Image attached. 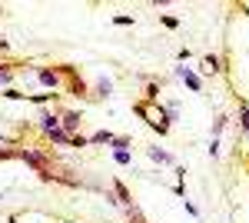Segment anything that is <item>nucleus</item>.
<instances>
[{"label": "nucleus", "instance_id": "obj_1", "mask_svg": "<svg viewBox=\"0 0 249 223\" xmlns=\"http://www.w3.org/2000/svg\"><path fill=\"white\" fill-rule=\"evenodd\" d=\"M20 160H23V163H30V167L37 170V173H43V170H50V157H43L40 150L23 147V150H20Z\"/></svg>", "mask_w": 249, "mask_h": 223}, {"label": "nucleus", "instance_id": "obj_2", "mask_svg": "<svg viewBox=\"0 0 249 223\" xmlns=\"http://www.w3.org/2000/svg\"><path fill=\"white\" fill-rule=\"evenodd\" d=\"M80 120H83V113H80V110H63V113H60V130L73 137L77 127H80Z\"/></svg>", "mask_w": 249, "mask_h": 223}, {"label": "nucleus", "instance_id": "obj_3", "mask_svg": "<svg viewBox=\"0 0 249 223\" xmlns=\"http://www.w3.org/2000/svg\"><path fill=\"white\" fill-rule=\"evenodd\" d=\"M133 110L140 113V117H150V107H146V103H136ZM146 123H150V127H153V130L160 133V137H166V133H170V123H166L163 117H160V120H146Z\"/></svg>", "mask_w": 249, "mask_h": 223}, {"label": "nucleus", "instance_id": "obj_4", "mask_svg": "<svg viewBox=\"0 0 249 223\" xmlns=\"http://www.w3.org/2000/svg\"><path fill=\"white\" fill-rule=\"evenodd\" d=\"M37 80L47 87V90H57L60 87V70L53 67V70H47V67H37Z\"/></svg>", "mask_w": 249, "mask_h": 223}, {"label": "nucleus", "instance_id": "obj_5", "mask_svg": "<svg viewBox=\"0 0 249 223\" xmlns=\"http://www.w3.org/2000/svg\"><path fill=\"white\" fill-rule=\"evenodd\" d=\"M176 77H179V80H183V83H186V87H190L193 93H199V90H203V80L193 74L190 67H176Z\"/></svg>", "mask_w": 249, "mask_h": 223}, {"label": "nucleus", "instance_id": "obj_6", "mask_svg": "<svg viewBox=\"0 0 249 223\" xmlns=\"http://www.w3.org/2000/svg\"><path fill=\"white\" fill-rule=\"evenodd\" d=\"M40 130H43V133L60 130V117H57V113H50V110H43V113H40Z\"/></svg>", "mask_w": 249, "mask_h": 223}, {"label": "nucleus", "instance_id": "obj_7", "mask_svg": "<svg viewBox=\"0 0 249 223\" xmlns=\"http://www.w3.org/2000/svg\"><path fill=\"white\" fill-rule=\"evenodd\" d=\"M203 67H206V74H223V60H219L216 54L203 57Z\"/></svg>", "mask_w": 249, "mask_h": 223}, {"label": "nucleus", "instance_id": "obj_8", "mask_svg": "<svg viewBox=\"0 0 249 223\" xmlns=\"http://www.w3.org/2000/svg\"><path fill=\"white\" fill-rule=\"evenodd\" d=\"M110 90H113V83H110L107 77H100V80H96V90H93V97H96V100H107V97H110Z\"/></svg>", "mask_w": 249, "mask_h": 223}, {"label": "nucleus", "instance_id": "obj_9", "mask_svg": "<svg viewBox=\"0 0 249 223\" xmlns=\"http://www.w3.org/2000/svg\"><path fill=\"white\" fill-rule=\"evenodd\" d=\"M146 153H150V160H156V163H173V157L166 153V150H160V147H150Z\"/></svg>", "mask_w": 249, "mask_h": 223}, {"label": "nucleus", "instance_id": "obj_10", "mask_svg": "<svg viewBox=\"0 0 249 223\" xmlns=\"http://www.w3.org/2000/svg\"><path fill=\"white\" fill-rule=\"evenodd\" d=\"M47 140H50V143H57V147H67V143H70V133L53 130V133H47Z\"/></svg>", "mask_w": 249, "mask_h": 223}, {"label": "nucleus", "instance_id": "obj_11", "mask_svg": "<svg viewBox=\"0 0 249 223\" xmlns=\"http://www.w3.org/2000/svg\"><path fill=\"white\" fill-rule=\"evenodd\" d=\"M50 100H53V93H27V103H37V107L50 103Z\"/></svg>", "mask_w": 249, "mask_h": 223}, {"label": "nucleus", "instance_id": "obj_12", "mask_svg": "<svg viewBox=\"0 0 249 223\" xmlns=\"http://www.w3.org/2000/svg\"><path fill=\"white\" fill-rule=\"evenodd\" d=\"M10 83H14V70L0 63V87H3V90H10Z\"/></svg>", "mask_w": 249, "mask_h": 223}, {"label": "nucleus", "instance_id": "obj_13", "mask_svg": "<svg viewBox=\"0 0 249 223\" xmlns=\"http://www.w3.org/2000/svg\"><path fill=\"white\" fill-rule=\"evenodd\" d=\"M113 160L120 163V167H130V163H133V157H130V150H113Z\"/></svg>", "mask_w": 249, "mask_h": 223}, {"label": "nucleus", "instance_id": "obj_14", "mask_svg": "<svg viewBox=\"0 0 249 223\" xmlns=\"http://www.w3.org/2000/svg\"><path fill=\"white\" fill-rule=\"evenodd\" d=\"M90 143H113V133L110 130H96L93 137H90Z\"/></svg>", "mask_w": 249, "mask_h": 223}, {"label": "nucleus", "instance_id": "obj_15", "mask_svg": "<svg viewBox=\"0 0 249 223\" xmlns=\"http://www.w3.org/2000/svg\"><path fill=\"white\" fill-rule=\"evenodd\" d=\"M239 127H243V133H249V107L246 103H239Z\"/></svg>", "mask_w": 249, "mask_h": 223}, {"label": "nucleus", "instance_id": "obj_16", "mask_svg": "<svg viewBox=\"0 0 249 223\" xmlns=\"http://www.w3.org/2000/svg\"><path fill=\"white\" fill-rule=\"evenodd\" d=\"M70 147H90V137H83V133H73V137H70Z\"/></svg>", "mask_w": 249, "mask_h": 223}, {"label": "nucleus", "instance_id": "obj_17", "mask_svg": "<svg viewBox=\"0 0 249 223\" xmlns=\"http://www.w3.org/2000/svg\"><path fill=\"white\" fill-rule=\"evenodd\" d=\"M70 90L77 93V97H87V93H90V90H87V83H83V80H73V83H70Z\"/></svg>", "mask_w": 249, "mask_h": 223}, {"label": "nucleus", "instance_id": "obj_18", "mask_svg": "<svg viewBox=\"0 0 249 223\" xmlns=\"http://www.w3.org/2000/svg\"><path fill=\"white\" fill-rule=\"evenodd\" d=\"M113 23L116 27H133V17L130 14H120V17H113Z\"/></svg>", "mask_w": 249, "mask_h": 223}, {"label": "nucleus", "instance_id": "obj_19", "mask_svg": "<svg viewBox=\"0 0 249 223\" xmlns=\"http://www.w3.org/2000/svg\"><path fill=\"white\" fill-rule=\"evenodd\" d=\"M130 143H133L130 137H113V150H126Z\"/></svg>", "mask_w": 249, "mask_h": 223}, {"label": "nucleus", "instance_id": "obj_20", "mask_svg": "<svg viewBox=\"0 0 249 223\" xmlns=\"http://www.w3.org/2000/svg\"><path fill=\"white\" fill-rule=\"evenodd\" d=\"M20 157V150H10V147H0V160H14Z\"/></svg>", "mask_w": 249, "mask_h": 223}, {"label": "nucleus", "instance_id": "obj_21", "mask_svg": "<svg viewBox=\"0 0 249 223\" xmlns=\"http://www.w3.org/2000/svg\"><path fill=\"white\" fill-rule=\"evenodd\" d=\"M160 20H163V27H170V30H176V27H179V20H176V17H170V14H163Z\"/></svg>", "mask_w": 249, "mask_h": 223}, {"label": "nucleus", "instance_id": "obj_22", "mask_svg": "<svg viewBox=\"0 0 249 223\" xmlns=\"http://www.w3.org/2000/svg\"><path fill=\"white\" fill-rule=\"evenodd\" d=\"M223 127H226V117H216V123H213V140L219 137V130H223Z\"/></svg>", "mask_w": 249, "mask_h": 223}, {"label": "nucleus", "instance_id": "obj_23", "mask_svg": "<svg viewBox=\"0 0 249 223\" xmlns=\"http://www.w3.org/2000/svg\"><path fill=\"white\" fill-rule=\"evenodd\" d=\"M183 206H186V213H190V217H199V210H196V206H193L190 200H183Z\"/></svg>", "mask_w": 249, "mask_h": 223}, {"label": "nucleus", "instance_id": "obj_24", "mask_svg": "<svg viewBox=\"0 0 249 223\" xmlns=\"http://www.w3.org/2000/svg\"><path fill=\"white\" fill-rule=\"evenodd\" d=\"M7 223H17V217H10V220H7Z\"/></svg>", "mask_w": 249, "mask_h": 223}, {"label": "nucleus", "instance_id": "obj_25", "mask_svg": "<svg viewBox=\"0 0 249 223\" xmlns=\"http://www.w3.org/2000/svg\"><path fill=\"white\" fill-rule=\"evenodd\" d=\"M0 200H3V193H0Z\"/></svg>", "mask_w": 249, "mask_h": 223}]
</instances>
